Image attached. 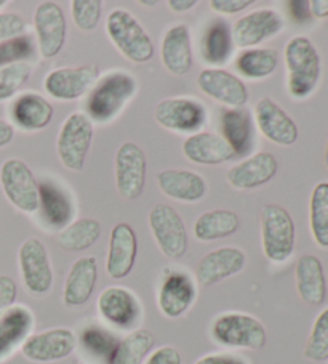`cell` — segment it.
Segmentation results:
<instances>
[{"label": "cell", "mask_w": 328, "mask_h": 364, "mask_svg": "<svg viewBox=\"0 0 328 364\" xmlns=\"http://www.w3.org/2000/svg\"><path fill=\"white\" fill-rule=\"evenodd\" d=\"M138 82L129 73L116 71L104 76L93 87L87 102V116L90 121L106 124L117 117L125 105L136 93Z\"/></svg>", "instance_id": "cell-1"}, {"label": "cell", "mask_w": 328, "mask_h": 364, "mask_svg": "<svg viewBox=\"0 0 328 364\" xmlns=\"http://www.w3.org/2000/svg\"><path fill=\"white\" fill-rule=\"evenodd\" d=\"M210 336L226 348L261 350L268 342L266 328L260 319L242 311H226L213 319Z\"/></svg>", "instance_id": "cell-2"}, {"label": "cell", "mask_w": 328, "mask_h": 364, "mask_svg": "<svg viewBox=\"0 0 328 364\" xmlns=\"http://www.w3.org/2000/svg\"><path fill=\"white\" fill-rule=\"evenodd\" d=\"M288 92L296 100L307 98L320 79V56L307 37H293L285 47Z\"/></svg>", "instance_id": "cell-3"}, {"label": "cell", "mask_w": 328, "mask_h": 364, "mask_svg": "<svg viewBox=\"0 0 328 364\" xmlns=\"http://www.w3.org/2000/svg\"><path fill=\"white\" fill-rule=\"evenodd\" d=\"M106 33L125 58L143 65L154 56V43L141 23L127 10L117 9L107 15Z\"/></svg>", "instance_id": "cell-4"}, {"label": "cell", "mask_w": 328, "mask_h": 364, "mask_svg": "<svg viewBox=\"0 0 328 364\" xmlns=\"http://www.w3.org/2000/svg\"><path fill=\"white\" fill-rule=\"evenodd\" d=\"M295 222L282 205L268 204L261 210V246L269 262L283 263L295 250Z\"/></svg>", "instance_id": "cell-5"}, {"label": "cell", "mask_w": 328, "mask_h": 364, "mask_svg": "<svg viewBox=\"0 0 328 364\" xmlns=\"http://www.w3.org/2000/svg\"><path fill=\"white\" fill-rule=\"evenodd\" d=\"M93 134V122L84 112H74L62 124L58 140H56V151H58L61 164L67 171L80 172L85 167Z\"/></svg>", "instance_id": "cell-6"}, {"label": "cell", "mask_w": 328, "mask_h": 364, "mask_svg": "<svg viewBox=\"0 0 328 364\" xmlns=\"http://www.w3.org/2000/svg\"><path fill=\"white\" fill-rule=\"evenodd\" d=\"M0 185L9 203L24 213L39 210V183L26 162L9 159L0 167Z\"/></svg>", "instance_id": "cell-7"}, {"label": "cell", "mask_w": 328, "mask_h": 364, "mask_svg": "<svg viewBox=\"0 0 328 364\" xmlns=\"http://www.w3.org/2000/svg\"><path fill=\"white\" fill-rule=\"evenodd\" d=\"M18 265L23 284L31 296L42 297L52 291L53 269L48 250L40 240L29 237L24 241L18 252Z\"/></svg>", "instance_id": "cell-8"}, {"label": "cell", "mask_w": 328, "mask_h": 364, "mask_svg": "<svg viewBox=\"0 0 328 364\" xmlns=\"http://www.w3.org/2000/svg\"><path fill=\"white\" fill-rule=\"evenodd\" d=\"M149 228L160 252L168 259H181L187 252L186 225L173 207L157 204L149 212Z\"/></svg>", "instance_id": "cell-9"}, {"label": "cell", "mask_w": 328, "mask_h": 364, "mask_svg": "<svg viewBox=\"0 0 328 364\" xmlns=\"http://www.w3.org/2000/svg\"><path fill=\"white\" fill-rule=\"evenodd\" d=\"M99 316L112 328L135 331L143 316V306L133 291L122 286L106 287L98 299Z\"/></svg>", "instance_id": "cell-10"}, {"label": "cell", "mask_w": 328, "mask_h": 364, "mask_svg": "<svg viewBox=\"0 0 328 364\" xmlns=\"http://www.w3.org/2000/svg\"><path fill=\"white\" fill-rule=\"evenodd\" d=\"M154 117L163 129L194 135L205 125L207 109L192 98H167L157 103Z\"/></svg>", "instance_id": "cell-11"}, {"label": "cell", "mask_w": 328, "mask_h": 364, "mask_svg": "<svg viewBox=\"0 0 328 364\" xmlns=\"http://www.w3.org/2000/svg\"><path fill=\"white\" fill-rule=\"evenodd\" d=\"M146 154L133 141L124 143L116 153V186L121 198L138 199L146 183Z\"/></svg>", "instance_id": "cell-12"}, {"label": "cell", "mask_w": 328, "mask_h": 364, "mask_svg": "<svg viewBox=\"0 0 328 364\" xmlns=\"http://www.w3.org/2000/svg\"><path fill=\"white\" fill-rule=\"evenodd\" d=\"M77 347V337L67 328H55L31 334L21 345V351L26 360L33 363H56L74 353Z\"/></svg>", "instance_id": "cell-13"}, {"label": "cell", "mask_w": 328, "mask_h": 364, "mask_svg": "<svg viewBox=\"0 0 328 364\" xmlns=\"http://www.w3.org/2000/svg\"><path fill=\"white\" fill-rule=\"evenodd\" d=\"M195 299H197V286L191 274L165 269L157 292V306L163 316L168 319L181 318L194 305Z\"/></svg>", "instance_id": "cell-14"}, {"label": "cell", "mask_w": 328, "mask_h": 364, "mask_svg": "<svg viewBox=\"0 0 328 364\" xmlns=\"http://www.w3.org/2000/svg\"><path fill=\"white\" fill-rule=\"evenodd\" d=\"M99 77V69L94 65L77 68H60L48 74L43 87L50 97L61 102H72L90 92Z\"/></svg>", "instance_id": "cell-15"}, {"label": "cell", "mask_w": 328, "mask_h": 364, "mask_svg": "<svg viewBox=\"0 0 328 364\" xmlns=\"http://www.w3.org/2000/svg\"><path fill=\"white\" fill-rule=\"evenodd\" d=\"M34 28L42 58L50 60L60 55L67 34L66 16L60 5L55 2H42L35 9Z\"/></svg>", "instance_id": "cell-16"}, {"label": "cell", "mask_w": 328, "mask_h": 364, "mask_svg": "<svg viewBox=\"0 0 328 364\" xmlns=\"http://www.w3.org/2000/svg\"><path fill=\"white\" fill-rule=\"evenodd\" d=\"M283 28L282 16L275 10L261 9L245 15L234 23L231 29L232 42L241 48H253L273 39Z\"/></svg>", "instance_id": "cell-17"}, {"label": "cell", "mask_w": 328, "mask_h": 364, "mask_svg": "<svg viewBox=\"0 0 328 364\" xmlns=\"http://www.w3.org/2000/svg\"><path fill=\"white\" fill-rule=\"evenodd\" d=\"M247 263L245 252L239 247L226 246L205 254L195 268V278L202 286L218 284L242 272Z\"/></svg>", "instance_id": "cell-18"}, {"label": "cell", "mask_w": 328, "mask_h": 364, "mask_svg": "<svg viewBox=\"0 0 328 364\" xmlns=\"http://www.w3.org/2000/svg\"><path fill=\"white\" fill-rule=\"evenodd\" d=\"M255 122L263 136L280 146H292L298 140V127L293 119L268 97L256 103Z\"/></svg>", "instance_id": "cell-19"}, {"label": "cell", "mask_w": 328, "mask_h": 364, "mask_svg": "<svg viewBox=\"0 0 328 364\" xmlns=\"http://www.w3.org/2000/svg\"><path fill=\"white\" fill-rule=\"evenodd\" d=\"M138 240L135 230L129 223H117L111 231L107 249L106 273L112 279H124L135 268Z\"/></svg>", "instance_id": "cell-20"}, {"label": "cell", "mask_w": 328, "mask_h": 364, "mask_svg": "<svg viewBox=\"0 0 328 364\" xmlns=\"http://www.w3.org/2000/svg\"><path fill=\"white\" fill-rule=\"evenodd\" d=\"M199 89L218 103L242 108L248 102V90L241 79L224 69L208 68L197 76Z\"/></svg>", "instance_id": "cell-21"}, {"label": "cell", "mask_w": 328, "mask_h": 364, "mask_svg": "<svg viewBox=\"0 0 328 364\" xmlns=\"http://www.w3.org/2000/svg\"><path fill=\"white\" fill-rule=\"evenodd\" d=\"M98 282V260L97 257L87 255L72 263L66 276L62 289V304L67 309L84 306L93 296Z\"/></svg>", "instance_id": "cell-22"}, {"label": "cell", "mask_w": 328, "mask_h": 364, "mask_svg": "<svg viewBox=\"0 0 328 364\" xmlns=\"http://www.w3.org/2000/svg\"><path fill=\"white\" fill-rule=\"evenodd\" d=\"M279 171V162L273 153L261 151L250 156L228 171V183L236 190H255L269 183Z\"/></svg>", "instance_id": "cell-23"}, {"label": "cell", "mask_w": 328, "mask_h": 364, "mask_svg": "<svg viewBox=\"0 0 328 364\" xmlns=\"http://www.w3.org/2000/svg\"><path fill=\"white\" fill-rule=\"evenodd\" d=\"M182 154L194 164L218 166L236 158L234 149L222 135L213 132H197L182 143Z\"/></svg>", "instance_id": "cell-24"}, {"label": "cell", "mask_w": 328, "mask_h": 364, "mask_svg": "<svg viewBox=\"0 0 328 364\" xmlns=\"http://www.w3.org/2000/svg\"><path fill=\"white\" fill-rule=\"evenodd\" d=\"M296 291L307 305H322L327 297V278L324 265L315 255H301L295 268Z\"/></svg>", "instance_id": "cell-25"}, {"label": "cell", "mask_w": 328, "mask_h": 364, "mask_svg": "<svg viewBox=\"0 0 328 364\" xmlns=\"http://www.w3.org/2000/svg\"><path fill=\"white\" fill-rule=\"evenodd\" d=\"M157 185L165 196L181 203H197L207 194L205 178L192 171L167 168L157 175Z\"/></svg>", "instance_id": "cell-26"}, {"label": "cell", "mask_w": 328, "mask_h": 364, "mask_svg": "<svg viewBox=\"0 0 328 364\" xmlns=\"http://www.w3.org/2000/svg\"><path fill=\"white\" fill-rule=\"evenodd\" d=\"M160 56L163 66L175 76H185L192 66L191 33L185 24L170 28L162 39Z\"/></svg>", "instance_id": "cell-27"}, {"label": "cell", "mask_w": 328, "mask_h": 364, "mask_svg": "<svg viewBox=\"0 0 328 364\" xmlns=\"http://www.w3.org/2000/svg\"><path fill=\"white\" fill-rule=\"evenodd\" d=\"M34 328V315L28 306L15 305L0 316V361L24 343Z\"/></svg>", "instance_id": "cell-28"}, {"label": "cell", "mask_w": 328, "mask_h": 364, "mask_svg": "<svg viewBox=\"0 0 328 364\" xmlns=\"http://www.w3.org/2000/svg\"><path fill=\"white\" fill-rule=\"evenodd\" d=\"M53 106L39 93L28 92L15 100L11 105V119L18 127L26 132L45 129L52 122Z\"/></svg>", "instance_id": "cell-29"}, {"label": "cell", "mask_w": 328, "mask_h": 364, "mask_svg": "<svg viewBox=\"0 0 328 364\" xmlns=\"http://www.w3.org/2000/svg\"><path fill=\"white\" fill-rule=\"evenodd\" d=\"M39 209L48 227L60 231L71 223L74 213L71 199L52 181H43L39 185Z\"/></svg>", "instance_id": "cell-30"}, {"label": "cell", "mask_w": 328, "mask_h": 364, "mask_svg": "<svg viewBox=\"0 0 328 364\" xmlns=\"http://www.w3.org/2000/svg\"><path fill=\"white\" fill-rule=\"evenodd\" d=\"M224 140L236 156H245L253 146V124L248 111L241 108L226 109L222 116Z\"/></svg>", "instance_id": "cell-31"}, {"label": "cell", "mask_w": 328, "mask_h": 364, "mask_svg": "<svg viewBox=\"0 0 328 364\" xmlns=\"http://www.w3.org/2000/svg\"><path fill=\"white\" fill-rule=\"evenodd\" d=\"M155 345L153 332L148 329H135L119 341L107 358V364H143L148 360Z\"/></svg>", "instance_id": "cell-32"}, {"label": "cell", "mask_w": 328, "mask_h": 364, "mask_svg": "<svg viewBox=\"0 0 328 364\" xmlns=\"http://www.w3.org/2000/svg\"><path fill=\"white\" fill-rule=\"evenodd\" d=\"M239 225H241V220L236 212L218 209L202 213L195 220L192 231L199 241L212 242L234 235L239 230Z\"/></svg>", "instance_id": "cell-33"}, {"label": "cell", "mask_w": 328, "mask_h": 364, "mask_svg": "<svg viewBox=\"0 0 328 364\" xmlns=\"http://www.w3.org/2000/svg\"><path fill=\"white\" fill-rule=\"evenodd\" d=\"M101 236V225L94 218H79L60 231L58 246L66 252H82L90 249Z\"/></svg>", "instance_id": "cell-34"}, {"label": "cell", "mask_w": 328, "mask_h": 364, "mask_svg": "<svg viewBox=\"0 0 328 364\" xmlns=\"http://www.w3.org/2000/svg\"><path fill=\"white\" fill-rule=\"evenodd\" d=\"M232 34L231 28L224 21L218 20L212 24L210 29L202 41V58L212 66L224 65L232 53Z\"/></svg>", "instance_id": "cell-35"}, {"label": "cell", "mask_w": 328, "mask_h": 364, "mask_svg": "<svg viewBox=\"0 0 328 364\" xmlns=\"http://www.w3.org/2000/svg\"><path fill=\"white\" fill-rule=\"evenodd\" d=\"M279 65V55L273 48H247L237 56V71L247 79L269 77Z\"/></svg>", "instance_id": "cell-36"}, {"label": "cell", "mask_w": 328, "mask_h": 364, "mask_svg": "<svg viewBox=\"0 0 328 364\" xmlns=\"http://www.w3.org/2000/svg\"><path fill=\"white\" fill-rule=\"evenodd\" d=\"M309 220L314 241L320 247L328 249V181H322L312 190Z\"/></svg>", "instance_id": "cell-37"}, {"label": "cell", "mask_w": 328, "mask_h": 364, "mask_svg": "<svg viewBox=\"0 0 328 364\" xmlns=\"http://www.w3.org/2000/svg\"><path fill=\"white\" fill-rule=\"evenodd\" d=\"M33 68L28 61L11 63L0 68V102L13 98L28 84Z\"/></svg>", "instance_id": "cell-38"}, {"label": "cell", "mask_w": 328, "mask_h": 364, "mask_svg": "<svg viewBox=\"0 0 328 364\" xmlns=\"http://www.w3.org/2000/svg\"><path fill=\"white\" fill-rule=\"evenodd\" d=\"M305 356L317 363L328 360V306L315 318L305 347Z\"/></svg>", "instance_id": "cell-39"}, {"label": "cell", "mask_w": 328, "mask_h": 364, "mask_svg": "<svg viewBox=\"0 0 328 364\" xmlns=\"http://www.w3.org/2000/svg\"><path fill=\"white\" fill-rule=\"evenodd\" d=\"M117 342V338L109 331L98 328V326H90V328L82 332V345H84V348L93 356L104 358L106 361L111 356Z\"/></svg>", "instance_id": "cell-40"}, {"label": "cell", "mask_w": 328, "mask_h": 364, "mask_svg": "<svg viewBox=\"0 0 328 364\" xmlns=\"http://www.w3.org/2000/svg\"><path fill=\"white\" fill-rule=\"evenodd\" d=\"M71 11L75 26L88 33L98 26L103 4L99 0H74L71 4Z\"/></svg>", "instance_id": "cell-41"}, {"label": "cell", "mask_w": 328, "mask_h": 364, "mask_svg": "<svg viewBox=\"0 0 328 364\" xmlns=\"http://www.w3.org/2000/svg\"><path fill=\"white\" fill-rule=\"evenodd\" d=\"M34 52L31 37L21 36L16 39L0 42V68L11 65V63L24 61Z\"/></svg>", "instance_id": "cell-42"}, {"label": "cell", "mask_w": 328, "mask_h": 364, "mask_svg": "<svg viewBox=\"0 0 328 364\" xmlns=\"http://www.w3.org/2000/svg\"><path fill=\"white\" fill-rule=\"evenodd\" d=\"M26 31V21L18 14H0V42L21 37Z\"/></svg>", "instance_id": "cell-43"}, {"label": "cell", "mask_w": 328, "mask_h": 364, "mask_svg": "<svg viewBox=\"0 0 328 364\" xmlns=\"http://www.w3.org/2000/svg\"><path fill=\"white\" fill-rule=\"evenodd\" d=\"M18 297V286L9 274H0V316L13 309Z\"/></svg>", "instance_id": "cell-44"}, {"label": "cell", "mask_w": 328, "mask_h": 364, "mask_svg": "<svg viewBox=\"0 0 328 364\" xmlns=\"http://www.w3.org/2000/svg\"><path fill=\"white\" fill-rule=\"evenodd\" d=\"M144 364H182V356L178 348L172 345H163V347L151 351Z\"/></svg>", "instance_id": "cell-45"}, {"label": "cell", "mask_w": 328, "mask_h": 364, "mask_svg": "<svg viewBox=\"0 0 328 364\" xmlns=\"http://www.w3.org/2000/svg\"><path fill=\"white\" fill-rule=\"evenodd\" d=\"M251 4H253L251 0H212L210 7L217 14L236 15L239 11L248 9Z\"/></svg>", "instance_id": "cell-46"}, {"label": "cell", "mask_w": 328, "mask_h": 364, "mask_svg": "<svg viewBox=\"0 0 328 364\" xmlns=\"http://www.w3.org/2000/svg\"><path fill=\"white\" fill-rule=\"evenodd\" d=\"M194 364H250L247 358L234 353H208Z\"/></svg>", "instance_id": "cell-47"}, {"label": "cell", "mask_w": 328, "mask_h": 364, "mask_svg": "<svg viewBox=\"0 0 328 364\" xmlns=\"http://www.w3.org/2000/svg\"><path fill=\"white\" fill-rule=\"evenodd\" d=\"M13 136H15L13 125L0 119V148L7 146V144L13 141Z\"/></svg>", "instance_id": "cell-48"}, {"label": "cell", "mask_w": 328, "mask_h": 364, "mask_svg": "<svg viewBox=\"0 0 328 364\" xmlns=\"http://www.w3.org/2000/svg\"><path fill=\"white\" fill-rule=\"evenodd\" d=\"M309 11L315 18H328V0H311Z\"/></svg>", "instance_id": "cell-49"}, {"label": "cell", "mask_w": 328, "mask_h": 364, "mask_svg": "<svg viewBox=\"0 0 328 364\" xmlns=\"http://www.w3.org/2000/svg\"><path fill=\"white\" fill-rule=\"evenodd\" d=\"M195 5H197V0H168V7L178 14L192 10Z\"/></svg>", "instance_id": "cell-50"}, {"label": "cell", "mask_w": 328, "mask_h": 364, "mask_svg": "<svg viewBox=\"0 0 328 364\" xmlns=\"http://www.w3.org/2000/svg\"><path fill=\"white\" fill-rule=\"evenodd\" d=\"M290 5L295 7L292 10L296 16V20L305 21V20H307L309 15H311V11H309V2H292Z\"/></svg>", "instance_id": "cell-51"}, {"label": "cell", "mask_w": 328, "mask_h": 364, "mask_svg": "<svg viewBox=\"0 0 328 364\" xmlns=\"http://www.w3.org/2000/svg\"><path fill=\"white\" fill-rule=\"evenodd\" d=\"M140 4L144 5V7H155V5L159 4V2H155V0H153V2H148V0H141Z\"/></svg>", "instance_id": "cell-52"}, {"label": "cell", "mask_w": 328, "mask_h": 364, "mask_svg": "<svg viewBox=\"0 0 328 364\" xmlns=\"http://www.w3.org/2000/svg\"><path fill=\"white\" fill-rule=\"evenodd\" d=\"M325 166L328 168V143H327V149H325Z\"/></svg>", "instance_id": "cell-53"}, {"label": "cell", "mask_w": 328, "mask_h": 364, "mask_svg": "<svg viewBox=\"0 0 328 364\" xmlns=\"http://www.w3.org/2000/svg\"><path fill=\"white\" fill-rule=\"evenodd\" d=\"M5 5H7V2H5V0H0V9L5 7Z\"/></svg>", "instance_id": "cell-54"}, {"label": "cell", "mask_w": 328, "mask_h": 364, "mask_svg": "<svg viewBox=\"0 0 328 364\" xmlns=\"http://www.w3.org/2000/svg\"><path fill=\"white\" fill-rule=\"evenodd\" d=\"M72 364H84V363H72Z\"/></svg>", "instance_id": "cell-55"}]
</instances>
